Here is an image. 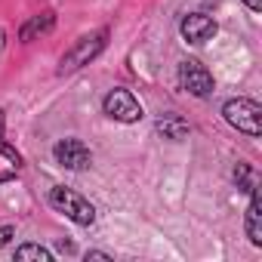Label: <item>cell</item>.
<instances>
[{
    "instance_id": "cell-14",
    "label": "cell",
    "mask_w": 262,
    "mask_h": 262,
    "mask_svg": "<svg viewBox=\"0 0 262 262\" xmlns=\"http://www.w3.org/2000/svg\"><path fill=\"white\" fill-rule=\"evenodd\" d=\"M13 241H16V225H13V222L0 225V250H4V247H10Z\"/></svg>"
},
{
    "instance_id": "cell-19",
    "label": "cell",
    "mask_w": 262,
    "mask_h": 262,
    "mask_svg": "<svg viewBox=\"0 0 262 262\" xmlns=\"http://www.w3.org/2000/svg\"><path fill=\"white\" fill-rule=\"evenodd\" d=\"M10 179H16V170L13 173H0V182H10Z\"/></svg>"
},
{
    "instance_id": "cell-1",
    "label": "cell",
    "mask_w": 262,
    "mask_h": 262,
    "mask_svg": "<svg viewBox=\"0 0 262 262\" xmlns=\"http://www.w3.org/2000/svg\"><path fill=\"white\" fill-rule=\"evenodd\" d=\"M108 40H111V31H108V28H96V31H90V34H80V37L59 56L56 74L65 77V74H74V71L93 65V62L108 50Z\"/></svg>"
},
{
    "instance_id": "cell-12",
    "label": "cell",
    "mask_w": 262,
    "mask_h": 262,
    "mask_svg": "<svg viewBox=\"0 0 262 262\" xmlns=\"http://www.w3.org/2000/svg\"><path fill=\"white\" fill-rule=\"evenodd\" d=\"M231 179H234L237 191H244V194H250V191L259 185V173H256L253 164H247V161H237V164L231 167Z\"/></svg>"
},
{
    "instance_id": "cell-17",
    "label": "cell",
    "mask_w": 262,
    "mask_h": 262,
    "mask_svg": "<svg viewBox=\"0 0 262 262\" xmlns=\"http://www.w3.org/2000/svg\"><path fill=\"white\" fill-rule=\"evenodd\" d=\"M241 4H244L250 13H262V0H241Z\"/></svg>"
},
{
    "instance_id": "cell-2",
    "label": "cell",
    "mask_w": 262,
    "mask_h": 262,
    "mask_svg": "<svg viewBox=\"0 0 262 262\" xmlns=\"http://www.w3.org/2000/svg\"><path fill=\"white\" fill-rule=\"evenodd\" d=\"M222 120L237 129V133L250 136V139H259L262 136V105L250 96H234V99H225L222 102Z\"/></svg>"
},
{
    "instance_id": "cell-10",
    "label": "cell",
    "mask_w": 262,
    "mask_h": 262,
    "mask_svg": "<svg viewBox=\"0 0 262 262\" xmlns=\"http://www.w3.org/2000/svg\"><path fill=\"white\" fill-rule=\"evenodd\" d=\"M244 231H247V241L253 247H262V198H259V185L250 191V204H247V213H244Z\"/></svg>"
},
{
    "instance_id": "cell-16",
    "label": "cell",
    "mask_w": 262,
    "mask_h": 262,
    "mask_svg": "<svg viewBox=\"0 0 262 262\" xmlns=\"http://www.w3.org/2000/svg\"><path fill=\"white\" fill-rule=\"evenodd\" d=\"M56 247H59V253H65V256H74V253H77V250H74V244H71V241H65V237H62Z\"/></svg>"
},
{
    "instance_id": "cell-3",
    "label": "cell",
    "mask_w": 262,
    "mask_h": 262,
    "mask_svg": "<svg viewBox=\"0 0 262 262\" xmlns=\"http://www.w3.org/2000/svg\"><path fill=\"white\" fill-rule=\"evenodd\" d=\"M47 204H50L59 216H65L68 222H74V225H80V228H90V225L96 222V207H93L83 194H77L74 188H68V185H53V188L47 191Z\"/></svg>"
},
{
    "instance_id": "cell-5",
    "label": "cell",
    "mask_w": 262,
    "mask_h": 262,
    "mask_svg": "<svg viewBox=\"0 0 262 262\" xmlns=\"http://www.w3.org/2000/svg\"><path fill=\"white\" fill-rule=\"evenodd\" d=\"M176 80H179V86H182L188 96H194V99H207V96H213V90H216L213 71H210L201 59H182L179 68H176Z\"/></svg>"
},
{
    "instance_id": "cell-15",
    "label": "cell",
    "mask_w": 262,
    "mask_h": 262,
    "mask_svg": "<svg viewBox=\"0 0 262 262\" xmlns=\"http://www.w3.org/2000/svg\"><path fill=\"white\" fill-rule=\"evenodd\" d=\"M83 259H86V262H114V256L105 253V250H86Z\"/></svg>"
},
{
    "instance_id": "cell-11",
    "label": "cell",
    "mask_w": 262,
    "mask_h": 262,
    "mask_svg": "<svg viewBox=\"0 0 262 262\" xmlns=\"http://www.w3.org/2000/svg\"><path fill=\"white\" fill-rule=\"evenodd\" d=\"M0 158H7V161L13 164V170H22V167H25L22 151L7 139V111H4V108H0Z\"/></svg>"
},
{
    "instance_id": "cell-4",
    "label": "cell",
    "mask_w": 262,
    "mask_h": 262,
    "mask_svg": "<svg viewBox=\"0 0 262 262\" xmlns=\"http://www.w3.org/2000/svg\"><path fill=\"white\" fill-rule=\"evenodd\" d=\"M102 114L108 120H114V123H139L145 117V108L129 90L114 86V90H108L102 96Z\"/></svg>"
},
{
    "instance_id": "cell-9",
    "label": "cell",
    "mask_w": 262,
    "mask_h": 262,
    "mask_svg": "<svg viewBox=\"0 0 262 262\" xmlns=\"http://www.w3.org/2000/svg\"><path fill=\"white\" fill-rule=\"evenodd\" d=\"M155 133H158L161 139H167V142H185L188 133H191V126H188V120H185L182 114L164 111V114L155 117Z\"/></svg>"
},
{
    "instance_id": "cell-13",
    "label": "cell",
    "mask_w": 262,
    "mask_h": 262,
    "mask_svg": "<svg viewBox=\"0 0 262 262\" xmlns=\"http://www.w3.org/2000/svg\"><path fill=\"white\" fill-rule=\"evenodd\" d=\"M13 259H19V262H53L56 256H53V250H47L43 244H19L16 250H13Z\"/></svg>"
},
{
    "instance_id": "cell-8",
    "label": "cell",
    "mask_w": 262,
    "mask_h": 262,
    "mask_svg": "<svg viewBox=\"0 0 262 262\" xmlns=\"http://www.w3.org/2000/svg\"><path fill=\"white\" fill-rule=\"evenodd\" d=\"M56 22H59V19H56V10H40V13L28 16V19L19 25L16 37H19V43H34V40L53 34V31H56Z\"/></svg>"
},
{
    "instance_id": "cell-20",
    "label": "cell",
    "mask_w": 262,
    "mask_h": 262,
    "mask_svg": "<svg viewBox=\"0 0 262 262\" xmlns=\"http://www.w3.org/2000/svg\"><path fill=\"white\" fill-rule=\"evenodd\" d=\"M204 4H207V7H210V4H219V0H204Z\"/></svg>"
},
{
    "instance_id": "cell-7",
    "label": "cell",
    "mask_w": 262,
    "mask_h": 262,
    "mask_svg": "<svg viewBox=\"0 0 262 262\" xmlns=\"http://www.w3.org/2000/svg\"><path fill=\"white\" fill-rule=\"evenodd\" d=\"M179 34H182L185 43L201 47V43H207V40H213V37L219 34V25H216V19L207 16V13H188V16L179 19Z\"/></svg>"
},
{
    "instance_id": "cell-6",
    "label": "cell",
    "mask_w": 262,
    "mask_h": 262,
    "mask_svg": "<svg viewBox=\"0 0 262 262\" xmlns=\"http://www.w3.org/2000/svg\"><path fill=\"white\" fill-rule=\"evenodd\" d=\"M53 161H56V167H62V170L80 173V170H90L93 151H90V145H86L83 139L65 136V139H59V142L53 145Z\"/></svg>"
},
{
    "instance_id": "cell-18",
    "label": "cell",
    "mask_w": 262,
    "mask_h": 262,
    "mask_svg": "<svg viewBox=\"0 0 262 262\" xmlns=\"http://www.w3.org/2000/svg\"><path fill=\"white\" fill-rule=\"evenodd\" d=\"M4 50H7V31L0 28V53H4Z\"/></svg>"
}]
</instances>
